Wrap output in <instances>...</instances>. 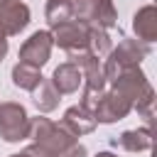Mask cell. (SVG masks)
<instances>
[{
	"label": "cell",
	"instance_id": "cell-1",
	"mask_svg": "<svg viewBox=\"0 0 157 157\" xmlns=\"http://www.w3.org/2000/svg\"><path fill=\"white\" fill-rule=\"evenodd\" d=\"M142 56H147V44H137L135 39H123V42L118 44V49L110 54V59L105 61V66H103L105 78L113 81V78H115L120 71H125L128 66H137Z\"/></svg>",
	"mask_w": 157,
	"mask_h": 157
},
{
	"label": "cell",
	"instance_id": "cell-2",
	"mask_svg": "<svg viewBox=\"0 0 157 157\" xmlns=\"http://www.w3.org/2000/svg\"><path fill=\"white\" fill-rule=\"evenodd\" d=\"M0 135L7 142H17L29 135V118L22 105H17V103L0 105Z\"/></svg>",
	"mask_w": 157,
	"mask_h": 157
},
{
	"label": "cell",
	"instance_id": "cell-3",
	"mask_svg": "<svg viewBox=\"0 0 157 157\" xmlns=\"http://www.w3.org/2000/svg\"><path fill=\"white\" fill-rule=\"evenodd\" d=\"M27 22H29L27 5H22L20 0H0V32L5 37L25 29Z\"/></svg>",
	"mask_w": 157,
	"mask_h": 157
},
{
	"label": "cell",
	"instance_id": "cell-4",
	"mask_svg": "<svg viewBox=\"0 0 157 157\" xmlns=\"http://www.w3.org/2000/svg\"><path fill=\"white\" fill-rule=\"evenodd\" d=\"M132 103L128 98H123L120 93H101L96 108H93V118L101 120V123H113V120H120L130 113Z\"/></svg>",
	"mask_w": 157,
	"mask_h": 157
},
{
	"label": "cell",
	"instance_id": "cell-5",
	"mask_svg": "<svg viewBox=\"0 0 157 157\" xmlns=\"http://www.w3.org/2000/svg\"><path fill=\"white\" fill-rule=\"evenodd\" d=\"M49 52H52V34H49V32H34V34L22 44V49H20V61L39 69V66L49 59Z\"/></svg>",
	"mask_w": 157,
	"mask_h": 157
},
{
	"label": "cell",
	"instance_id": "cell-6",
	"mask_svg": "<svg viewBox=\"0 0 157 157\" xmlns=\"http://www.w3.org/2000/svg\"><path fill=\"white\" fill-rule=\"evenodd\" d=\"M52 39H56V44L64 47L69 54L78 52V49H88V34H86V27L81 22H69L66 20V22L56 25V32H54Z\"/></svg>",
	"mask_w": 157,
	"mask_h": 157
},
{
	"label": "cell",
	"instance_id": "cell-7",
	"mask_svg": "<svg viewBox=\"0 0 157 157\" xmlns=\"http://www.w3.org/2000/svg\"><path fill=\"white\" fill-rule=\"evenodd\" d=\"M61 128L66 132H71L74 137L76 135H86L96 128V118L91 110H86L83 105H76V108H69L64 113V120H61Z\"/></svg>",
	"mask_w": 157,
	"mask_h": 157
},
{
	"label": "cell",
	"instance_id": "cell-8",
	"mask_svg": "<svg viewBox=\"0 0 157 157\" xmlns=\"http://www.w3.org/2000/svg\"><path fill=\"white\" fill-rule=\"evenodd\" d=\"M81 83V71L76 64H61L56 71H54V88L59 93H74Z\"/></svg>",
	"mask_w": 157,
	"mask_h": 157
},
{
	"label": "cell",
	"instance_id": "cell-9",
	"mask_svg": "<svg viewBox=\"0 0 157 157\" xmlns=\"http://www.w3.org/2000/svg\"><path fill=\"white\" fill-rule=\"evenodd\" d=\"M135 32H137V37L142 39V42H152L155 37H157V10L152 7V5H147V7H142L137 15H135Z\"/></svg>",
	"mask_w": 157,
	"mask_h": 157
},
{
	"label": "cell",
	"instance_id": "cell-10",
	"mask_svg": "<svg viewBox=\"0 0 157 157\" xmlns=\"http://www.w3.org/2000/svg\"><path fill=\"white\" fill-rule=\"evenodd\" d=\"M34 96H32V101H34V105L39 108V110H54L56 108V103H59V91L54 88V83H49V81H39L34 88Z\"/></svg>",
	"mask_w": 157,
	"mask_h": 157
},
{
	"label": "cell",
	"instance_id": "cell-11",
	"mask_svg": "<svg viewBox=\"0 0 157 157\" xmlns=\"http://www.w3.org/2000/svg\"><path fill=\"white\" fill-rule=\"evenodd\" d=\"M12 81H15V86L32 91V88L42 81V74H39L37 66H29V64H22V61H20V64L12 69Z\"/></svg>",
	"mask_w": 157,
	"mask_h": 157
},
{
	"label": "cell",
	"instance_id": "cell-12",
	"mask_svg": "<svg viewBox=\"0 0 157 157\" xmlns=\"http://www.w3.org/2000/svg\"><path fill=\"white\" fill-rule=\"evenodd\" d=\"M118 142H120V147H125V150H130V152H140V150H147V147L152 145L150 130H128V132L120 135Z\"/></svg>",
	"mask_w": 157,
	"mask_h": 157
},
{
	"label": "cell",
	"instance_id": "cell-13",
	"mask_svg": "<svg viewBox=\"0 0 157 157\" xmlns=\"http://www.w3.org/2000/svg\"><path fill=\"white\" fill-rule=\"evenodd\" d=\"M86 34H88V52L93 56H103L110 52V39L103 27H91V29H86Z\"/></svg>",
	"mask_w": 157,
	"mask_h": 157
},
{
	"label": "cell",
	"instance_id": "cell-14",
	"mask_svg": "<svg viewBox=\"0 0 157 157\" xmlns=\"http://www.w3.org/2000/svg\"><path fill=\"white\" fill-rule=\"evenodd\" d=\"M47 20L52 27L71 20V0H49L47 2Z\"/></svg>",
	"mask_w": 157,
	"mask_h": 157
},
{
	"label": "cell",
	"instance_id": "cell-15",
	"mask_svg": "<svg viewBox=\"0 0 157 157\" xmlns=\"http://www.w3.org/2000/svg\"><path fill=\"white\" fill-rule=\"evenodd\" d=\"M93 20L98 22V27H113V25H115L113 0H98V2H96V12H93Z\"/></svg>",
	"mask_w": 157,
	"mask_h": 157
},
{
	"label": "cell",
	"instance_id": "cell-16",
	"mask_svg": "<svg viewBox=\"0 0 157 157\" xmlns=\"http://www.w3.org/2000/svg\"><path fill=\"white\" fill-rule=\"evenodd\" d=\"M96 2H98V0H74V2H71V12H76V17H78L81 25L88 22V20H93Z\"/></svg>",
	"mask_w": 157,
	"mask_h": 157
},
{
	"label": "cell",
	"instance_id": "cell-17",
	"mask_svg": "<svg viewBox=\"0 0 157 157\" xmlns=\"http://www.w3.org/2000/svg\"><path fill=\"white\" fill-rule=\"evenodd\" d=\"M59 157H86V150L81 147V145H71L69 150H64Z\"/></svg>",
	"mask_w": 157,
	"mask_h": 157
},
{
	"label": "cell",
	"instance_id": "cell-18",
	"mask_svg": "<svg viewBox=\"0 0 157 157\" xmlns=\"http://www.w3.org/2000/svg\"><path fill=\"white\" fill-rule=\"evenodd\" d=\"M5 54H7V39H5V34L0 32V61H2Z\"/></svg>",
	"mask_w": 157,
	"mask_h": 157
},
{
	"label": "cell",
	"instance_id": "cell-19",
	"mask_svg": "<svg viewBox=\"0 0 157 157\" xmlns=\"http://www.w3.org/2000/svg\"><path fill=\"white\" fill-rule=\"evenodd\" d=\"M98 157H115V155H110V152H101Z\"/></svg>",
	"mask_w": 157,
	"mask_h": 157
},
{
	"label": "cell",
	"instance_id": "cell-20",
	"mask_svg": "<svg viewBox=\"0 0 157 157\" xmlns=\"http://www.w3.org/2000/svg\"><path fill=\"white\" fill-rule=\"evenodd\" d=\"M12 157H29V152H22V155H12Z\"/></svg>",
	"mask_w": 157,
	"mask_h": 157
}]
</instances>
